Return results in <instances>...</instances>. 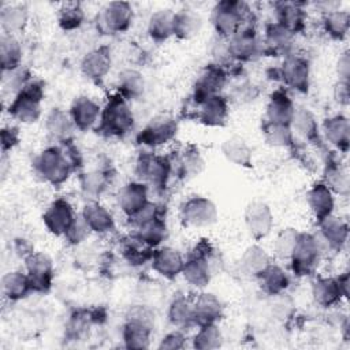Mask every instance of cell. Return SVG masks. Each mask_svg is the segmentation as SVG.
<instances>
[{"label":"cell","mask_w":350,"mask_h":350,"mask_svg":"<svg viewBox=\"0 0 350 350\" xmlns=\"http://www.w3.org/2000/svg\"><path fill=\"white\" fill-rule=\"evenodd\" d=\"M77 161L74 149L49 146L36 157L33 165L36 172L45 182L59 186L68 179Z\"/></svg>","instance_id":"cell-1"},{"label":"cell","mask_w":350,"mask_h":350,"mask_svg":"<svg viewBox=\"0 0 350 350\" xmlns=\"http://www.w3.org/2000/svg\"><path fill=\"white\" fill-rule=\"evenodd\" d=\"M211 21L216 36L230 38L241 29L252 26L249 23L250 8L243 1H219L212 10Z\"/></svg>","instance_id":"cell-2"},{"label":"cell","mask_w":350,"mask_h":350,"mask_svg":"<svg viewBox=\"0 0 350 350\" xmlns=\"http://www.w3.org/2000/svg\"><path fill=\"white\" fill-rule=\"evenodd\" d=\"M44 83L37 79L27 81L8 105V113L21 123H34L41 116Z\"/></svg>","instance_id":"cell-3"},{"label":"cell","mask_w":350,"mask_h":350,"mask_svg":"<svg viewBox=\"0 0 350 350\" xmlns=\"http://www.w3.org/2000/svg\"><path fill=\"white\" fill-rule=\"evenodd\" d=\"M134 126V115L127 100L119 93L108 97L107 104L101 109L98 127L103 133L112 137L127 134Z\"/></svg>","instance_id":"cell-4"},{"label":"cell","mask_w":350,"mask_h":350,"mask_svg":"<svg viewBox=\"0 0 350 350\" xmlns=\"http://www.w3.org/2000/svg\"><path fill=\"white\" fill-rule=\"evenodd\" d=\"M323 247L316 235L309 232H299L297 243L288 258L291 271L297 276H306L316 271Z\"/></svg>","instance_id":"cell-5"},{"label":"cell","mask_w":350,"mask_h":350,"mask_svg":"<svg viewBox=\"0 0 350 350\" xmlns=\"http://www.w3.org/2000/svg\"><path fill=\"white\" fill-rule=\"evenodd\" d=\"M179 216L186 227H209L217 220V208L209 198L194 196L180 205Z\"/></svg>","instance_id":"cell-6"},{"label":"cell","mask_w":350,"mask_h":350,"mask_svg":"<svg viewBox=\"0 0 350 350\" xmlns=\"http://www.w3.org/2000/svg\"><path fill=\"white\" fill-rule=\"evenodd\" d=\"M172 172V164L168 157L145 153L137 161V174L142 183L153 187H164Z\"/></svg>","instance_id":"cell-7"},{"label":"cell","mask_w":350,"mask_h":350,"mask_svg":"<svg viewBox=\"0 0 350 350\" xmlns=\"http://www.w3.org/2000/svg\"><path fill=\"white\" fill-rule=\"evenodd\" d=\"M176 133L178 123L171 115H157L139 131L137 141L141 145L157 148L172 141Z\"/></svg>","instance_id":"cell-8"},{"label":"cell","mask_w":350,"mask_h":350,"mask_svg":"<svg viewBox=\"0 0 350 350\" xmlns=\"http://www.w3.org/2000/svg\"><path fill=\"white\" fill-rule=\"evenodd\" d=\"M227 82V72L226 68L217 64H209L205 68L201 70L198 74L194 86H193V94L191 100L200 105L205 98L215 96V94H221L223 88L226 86Z\"/></svg>","instance_id":"cell-9"},{"label":"cell","mask_w":350,"mask_h":350,"mask_svg":"<svg viewBox=\"0 0 350 350\" xmlns=\"http://www.w3.org/2000/svg\"><path fill=\"white\" fill-rule=\"evenodd\" d=\"M133 7L126 1L108 3L97 15L98 29L108 34L129 30L133 22Z\"/></svg>","instance_id":"cell-10"},{"label":"cell","mask_w":350,"mask_h":350,"mask_svg":"<svg viewBox=\"0 0 350 350\" xmlns=\"http://www.w3.org/2000/svg\"><path fill=\"white\" fill-rule=\"evenodd\" d=\"M228 52L231 60L250 62L262 55V42L253 26L243 27L228 38Z\"/></svg>","instance_id":"cell-11"},{"label":"cell","mask_w":350,"mask_h":350,"mask_svg":"<svg viewBox=\"0 0 350 350\" xmlns=\"http://www.w3.org/2000/svg\"><path fill=\"white\" fill-rule=\"evenodd\" d=\"M25 268L31 283L33 291L45 293L51 288L53 280V262L41 252H33L25 258Z\"/></svg>","instance_id":"cell-12"},{"label":"cell","mask_w":350,"mask_h":350,"mask_svg":"<svg viewBox=\"0 0 350 350\" xmlns=\"http://www.w3.org/2000/svg\"><path fill=\"white\" fill-rule=\"evenodd\" d=\"M245 224L252 238H265L273 227V213L271 206L264 201H252L245 209Z\"/></svg>","instance_id":"cell-13"},{"label":"cell","mask_w":350,"mask_h":350,"mask_svg":"<svg viewBox=\"0 0 350 350\" xmlns=\"http://www.w3.org/2000/svg\"><path fill=\"white\" fill-rule=\"evenodd\" d=\"M317 224H319V235L316 237L323 250L327 247L329 250L339 252L347 241V235H349L347 223L342 217L334 216L332 213L324 217L323 220L317 221Z\"/></svg>","instance_id":"cell-14"},{"label":"cell","mask_w":350,"mask_h":350,"mask_svg":"<svg viewBox=\"0 0 350 350\" xmlns=\"http://www.w3.org/2000/svg\"><path fill=\"white\" fill-rule=\"evenodd\" d=\"M309 63L306 59L297 55L286 56L280 67V77L287 88L298 93H306L309 89Z\"/></svg>","instance_id":"cell-15"},{"label":"cell","mask_w":350,"mask_h":350,"mask_svg":"<svg viewBox=\"0 0 350 350\" xmlns=\"http://www.w3.org/2000/svg\"><path fill=\"white\" fill-rule=\"evenodd\" d=\"M74 219L75 212L71 204L64 198L55 200L42 215V220L48 231L57 237H64Z\"/></svg>","instance_id":"cell-16"},{"label":"cell","mask_w":350,"mask_h":350,"mask_svg":"<svg viewBox=\"0 0 350 350\" xmlns=\"http://www.w3.org/2000/svg\"><path fill=\"white\" fill-rule=\"evenodd\" d=\"M111 64H112L111 49L107 45H101L98 48L89 51L83 56L81 62V71L86 78L98 83L109 72Z\"/></svg>","instance_id":"cell-17"},{"label":"cell","mask_w":350,"mask_h":350,"mask_svg":"<svg viewBox=\"0 0 350 350\" xmlns=\"http://www.w3.org/2000/svg\"><path fill=\"white\" fill-rule=\"evenodd\" d=\"M70 116L75 129L88 131L100 123L101 107L88 96L77 97L70 107Z\"/></svg>","instance_id":"cell-18"},{"label":"cell","mask_w":350,"mask_h":350,"mask_svg":"<svg viewBox=\"0 0 350 350\" xmlns=\"http://www.w3.org/2000/svg\"><path fill=\"white\" fill-rule=\"evenodd\" d=\"M228 113V98L223 94H215L198 105L196 118L208 127H221L227 123Z\"/></svg>","instance_id":"cell-19"},{"label":"cell","mask_w":350,"mask_h":350,"mask_svg":"<svg viewBox=\"0 0 350 350\" xmlns=\"http://www.w3.org/2000/svg\"><path fill=\"white\" fill-rule=\"evenodd\" d=\"M262 42V55L288 56L294 44V34L272 22L267 26Z\"/></svg>","instance_id":"cell-20"},{"label":"cell","mask_w":350,"mask_h":350,"mask_svg":"<svg viewBox=\"0 0 350 350\" xmlns=\"http://www.w3.org/2000/svg\"><path fill=\"white\" fill-rule=\"evenodd\" d=\"M194 325L217 324L221 320L224 309L220 299L212 293H201L193 302Z\"/></svg>","instance_id":"cell-21"},{"label":"cell","mask_w":350,"mask_h":350,"mask_svg":"<svg viewBox=\"0 0 350 350\" xmlns=\"http://www.w3.org/2000/svg\"><path fill=\"white\" fill-rule=\"evenodd\" d=\"M295 105L286 90L278 89L275 90L268 100L267 111H265V120L278 124L290 126L293 116H294Z\"/></svg>","instance_id":"cell-22"},{"label":"cell","mask_w":350,"mask_h":350,"mask_svg":"<svg viewBox=\"0 0 350 350\" xmlns=\"http://www.w3.org/2000/svg\"><path fill=\"white\" fill-rule=\"evenodd\" d=\"M152 268L165 279H174L182 273L185 260L182 254L170 246L159 247L153 252Z\"/></svg>","instance_id":"cell-23"},{"label":"cell","mask_w":350,"mask_h":350,"mask_svg":"<svg viewBox=\"0 0 350 350\" xmlns=\"http://www.w3.org/2000/svg\"><path fill=\"white\" fill-rule=\"evenodd\" d=\"M273 8H275V19H276L275 23L284 27L293 34L304 29L306 15L301 3L279 1L273 4Z\"/></svg>","instance_id":"cell-24"},{"label":"cell","mask_w":350,"mask_h":350,"mask_svg":"<svg viewBox=\"0 0 350 350\" xmlns=\"http://www.w3.org/2000/svg\"><path fill=\"white\" fill-rule=\"evenodd\" d=\"M306 202L317 221L332 215L335 206L334 194L324 182H319L308 190Z\"/></svg>","instance_id":"cell-25"},{"label":"cell","mask_w":350,"mask_h":350,"mask_svg":"<svg viewBox=\"0 0 350 350\" xmlns=\"http://www.w3.org/2000/svg\"><path fill=\"white\" fill-rule=\"evenodd\" d=\"M81 215L92 232L105 234L112 231L115 227L112 213L104 205L94 200H90L83 205Z\"/></svg>","instance_id":"cell-26"},{"label":"cell","mask_w":350,"mask_h":350,"mask_svg":"<svg viewBox=\"0 0 350 350\" xmlns=\"http://www.w3.org/2000/svg\"><path fill=\"white\" fill-rule=\"evenodd\" d=\"M148 201V186L142 182H130L118 194V204L127 217L139 211Z\"/></svg>","instance_id":"cell-27"},{"label":"cell","mask_w":350,"mask_h":350,"mask_svg":"<svg viewBox=\"0 0 350 350\" xmlns=\"http://www.w3.org/2000/svg\"><path fill=\"white\" fill-rule=\"evenodd\" d=\"M323 133L327 141L340 152H347L350 145V123L343 115H335L324 120Z\"/></svg>","instance_id":"cell-28"},{"label":"cell","mask_w":350,"mask_h":350,"mask_svg":"<svg viewBox=\"0 0 350 350\" xmlns=\"http://www.w3.org/2000/svg\"><path fill=\"white\" fill-rule=\"evenodd\" d=\"M46 133L59 142H68L75 129L70 112L63 111L62 108H52L45 118Z\"/></svg>","instance_id":"cell-29"},{"label":"cell","mask_w":350,"mask_h":350,"mask_svg":"<svg viewBox=\"0 0 350 350\" xmlns=\"http://www.w3.org/2000/svg\"><path fill=\"white\" fill-rule=\"evenodd\" d=\"M260 287L269 295H279L287 290L290 278L287 272L278 264L271 262L264 271L256 276Z\"/></svg>","instance_id":"cell-30"},{"label":"cell","mask_w":350,"mask_h":350,"mask_svg":"<svg viewBox=\"0 0 350 350\" xmlns=\"http://www.w3.org/2000/svg\"><path fill=\"white\" fill-rule=\"evenodd\" d=\"M221 153L230 163L238 167L250 168L253 164V150L239 135H232L224 139L221 144Z\"/></svg>","instance_id":"cell-31"},{"label":"cell","mask_w":350,"mask_h":350,"mask_svg":"<svg viewBox=\"0 0 350 350\" xmlns=\"http://www.w3.org/2000/svg\"><path fill=\"white\" fill-rule=\"evenodd\" d=\"M33 291L26 272L10 271L1 279V293L10 301H19Z\"/></svg>","instance_id":"cell-32"},{"label":"cell","mask_w":350,"mask_h":350,"mask_svg":"<svg viewBox=\"0 0 350 350\" xmlns=\"http://www.w3.org/2000/svg\"><path fill=\"white\" fill-rule=\"evenodd\" d=\"M312 295L314 302L324 308L338 304L343 297L336 278H317L312 283Z\"/></svg>","instance_id":"cell-33"},{"label":"cell","mask_w":350,"mask_h":350,"mask_svg":"<svg viewBox=\"0 0 350 350\" xmlns=\"http://www.w3.org/2000/svg\"><path fill=\"white\" fill-rule=\"evenodd\" d=\"M29 11L23 4H8L1 8L0 23L4 34L15 36L22 31L27 23Z\"/></svg>","instance_id":"cell-34"},{"label":"cell","mask_w":350,"mask_h":350,"mask_svg":"<svg viewBox=\"0 0 350 350\" xmlns=\"http://www.w3.org/2000/svg\"><path fill=\"white\" fill-rule=\"evenodd\" d=\"M174 14L171 10H159L148 21V34L154 42H164L174 36Z\"/></svg>","instance_id":"cell-35"},{"label":"cell","mask_w":350,"mask_h":350,"mask_svg":"<svg viewBox=\"0 0 350 350\" xmlns=\"http://www.w3.org/2000/svg\"><path fill=\"white\" fill-rule=\"evenodd\" d=\"M202 27L201 16L193 10H180L174 14V36L179 40L196 37Z\"/></svg>","instance_id":"cell-36"},{"label":"cell","mask_w":350,"mask_h":350,"mask_svg":"<svg viewBox=\"0 0 350 350\" xmlns=\"http://www.w3.org/2000/svg\"><path fill=\"white\" fill-rule=\"evenodd\" d=\"M168 320L178 329H187L194 325L193 302L183 295H176L168 308Z\"/></svg>","instance_id":"cell-37"},{"label":"cell","mask_w":350,"mask_h":350,"mask_svg":"<svg viewBox=\"0 0 350 350\" xmlns=\"http://www.w3.org/2000/svg\"><path fill=\"white\" fill-rule=\"evenodd\" d=\"M153 328L135 320L126 319L122 336L127 349H148Z\"/></svg>","instance_id":"cell-38"},{"label":"cell","mask_w":350,"mask_h":350,"mask_svg":"<svg viewBox=\"0 0 350 350\" xmlns=\"http://www.w3.org/2000/svg\"><path fill=\"white\" fill-rule=\"evenodd\" d=\"M239 264L241 269L245 273L256 278L261 271H264L271 264V258L261 246L250 245L243 250Z\"/></svg>","instance_id":"cell-39"},{"label":"cell","mask_w":350,"mask_h":350,"mask_svg":"<svg viewBox=\"0 0 350 350\" xmlns=\"http://www.w3.org/2000/svg\"><path fill=\"white\" fill-rule=\"evenodd\" d=\"M0 59L3 72H10L21 67L22 48L15 36L3 33L0 38Z\"/></svg>","instance_id":"cell-40"},{"label":"cell","mask_w":350,"mask_h":350,"mask_svg":"<svg viewBox=\"0 0 350 350\" xmlns=\"http://www.w3.org/2000/svg\"><path fill=\"white\" fill-rule=\"evenodd\" d=\"M145 90V81L137 70H124L118 78V93L126 100H134L142 96Z\"/></svg>","instance_id":"cell-41"},{"label":"cell","mask_w":350,"mask_h":350,"mask_svg":"<svg viewBox=\"0 0 350 350\" xmlns=\"http://www.w3.org/2000/svg\"><path fill=\"white\" fill-rule=\"evenodd\" d=\"M290 127H291L293 133H295L299 137L309 139V141L314 139L317 137V131H319V124H317V120L314 119L313 113L304 107H295Z\"/></svg>","instance_id":"cell-42"},{"label":"cell","mask_w":350,"mask_h":350,"mask_svg":"<svg viewBox=\"0 0 350 350\" xmlns=\"http://www.w3.org/2000/svg\"><path fill=\"white\" fill-rule=\"evenodd\" d=\"M154 247L149 246L148 243H145L137 234L134 237H130L129 239H126V242L123 243L122 247V253L123 257L134 265H141L148 260H152L153 257V250Z\"/></svg>","instance_id":"cell-43"},{"label":"cell","mask_w":350,"mask_h":350,"mask_svg":"<svg viewBox=\"0 0 350 350\" xmlns=\"http://www.w3.org/2000/svg\"><path fill=\"white\" fill-rule=\"evenodd\" d=\"M323 27L331 38L342 40L347 36L350 27V14L342 10L325 12L323 18Z\"/></svg>","instance_id":"cell-44"},{"label":"cell","mask_w":350,"mask_h":350,"mask_svg":"<svg viewBox=\"0 0 350 350\" xmlns=\"http://www.w3.org/2000/svg\"><path fill=\"white\" fill-rule=\"evenodd\" d=\"M137 235L149 246L157 247L167 237L165 221L159 215L137 227Z\"/></svg>","instance_id":"cell-45"},{"label":"cell","mask_w":350,"mask_h":350,"mask_svg":"<svg viewBox=\"0 0 350 350\" xmlns=\"http://www.w3.org/2000/svg\"><path fill=\"white\" fill-rule=\"evenodd\" d=\"M262 134L265 141L271 146L276 148H286L293 145L294 142V133L290 126L286 124H278L264 120L262 123Z\"/></svg>","instance_id":"cell-46"},{"label":"cell","mask_w":350,"mask_h":350,"mask_svg":"<svg viewBox=\"0 0 350 350\" xmlns=\"http://www.w3.org/2000/svg\"><path fill=\"white\" fill-rule=\"evenodd\" d=\"M172 164H176V171L179 176L182 178H191L198 175L204 168V160L197 149L189 148L185 149L180 156L176 159V161Z\"/></svg>","instance_id":"cell-47"},{"label":"cell","mask_w":350,"mask_h":350,"mask_svg":"<svg viewBox=\"0 0 350 350\" xmlns=\"http://www.w3.org/2000/svg\"><path fill=\"white\" fill-rule=\"evenodd\" d=\"M85 21V11L81 3H63L57 12V23L63 30H75Z\"/></svg>","instance_id":"cell-48"},{"label":"cell","mask_w":350,"mask_h":350,"mask_svg":"<svg viewBox=\"0 0 350 350\" xmlns=\"http://www.w3.org/2000/svg\"><path fill=\"white\" fill-rule=\"evenodd\" d=\"M221 343H223V335L217 324L200 325L193 339V346L200 350L217 349L221 346Z\"/></svg>","instance_id":"cell-49"},{"label":"cell","mask_w":350,"mask_h":350,"mask_svg":"<svg viewBox=\"0 0 350 350\" xmlns=\"http://www.w3.org/2000/svg\"><path fill=\"white\" fill-rule=\"evenodd\" d=\"M108 178L103 171L94 170L81 175V189L90 198H96L107 189Z\"/></svg>","instance_id":"cell-50"},{"label":"cell","mask_w":350,"mask_h":350,"mask_svg":"<svg viewBox=\"0 0 350 350\" xmlns=\"http://www.w3.org/2000/svg\"><path fill=\"white\" fill-rule=\"evenodd\" d=\"M299 231L295 228H283L273 243V252L280 260H288L291 256V252L297 243Z\"/></svg>","instance_id":"cell-51"},{"label":"cell","mask_w":350,"mask_h":350,"mask_svg":"<svg viewBox=\"0 0 350 350\" xmlns=\"http://www.w3.org/2000/svg\"><path fill=\"white\" fill-rule=\"evenodd\" d=\"M324 183L331 189V191H335V193H339L343 196H346L349 193V187H350L349 175L339 165L328 167V170L325 172Z\"/></svg>","instance_id":"cell-52"},{"label":"cell","mask_w":350,"mask_h":350,"mask_svg":"<svg viewBox=\"0 0 350 350\" xmlns=\"http://www.w3.org/2000/svg\"><path fill=\"white\" fill-rule=\"evenodd\" d=\"M90 232H92V231H90L89 226L86 224L85 219H83L82 215L79 213V215H75V219L72 220L71 226L68 227L67 232L64 234V238H66V241H67L68 243H71V245H78V243L83 242V241L89 237Z\"/></svg>","instance_id":"cell-53"},{"label":"cell","mask_w":350,"mask_h":350,"mask_svg":"<svg viewBox=\"0 0 350 350\" xmlns=\"http://www.w3.org/2000/svg\"><path fill=\"white\" fill-rule=\"evenodd\" d=\"M159 206L152 202V201H148L139 211H137L134 215H131L129 219L130 221L135 226V227H139L141 224L146 223L148 220L159 216Z\"/></svg>","instance_id":"cell-54"},{"label":"cell","mask_w":350,"mask_h":350,"mask_svg":"<svg viewBox=\"0 0 350 350\" xmlns=\"http://www.w3.org/2000/svg\"><path fill=\"white\" fill-rule=\"evenodd\" d=\"M186 346V336L182 332V329H175L168 332L167 335L163 336V339L159 343V349H183Z\"/></svg>","instance_id":"cell-55"},{"label":"cell","mask_w":350,"mask_h":350,"mask_svg":"<svg viewBox=\"0 0 350 350\" xmlns=\"http://www.w3.org/2000/svg\"><path fill=\"white\" fill-rule=\"evenodd\" d=\"M19 142V129L14 126L3 127L1 130V149L3 153L7 150H11L14 146H16Z\"/></svg>","instance_id":"cell-56"},{"label":"cell","mask_w":350,"mask_h":350,"mask_svg":"<svg viewBox=\"0 0 350 350\" xmlns=\"http://www.w3.org/2000/svg\"><path fill=\"white\" fill-rule=\"evenodd\" d=\"M334 98L340 105H347L350 101V88L349 82L338 81L334 86Z\"/></svg>","instance_id":"cell-57"},{"label":"cell","mask_w":350,"mask_h":350,"mask_svg":"<svg viewBox=\"0 0 350 350\" xmlns=\"http://www.w3.org/2000/svg\"><path fill=\"white\" fill-rule=\"evenodd\" d=\"M338 75H339V81L349 82V78H350V53H349V51H345L339 56Z\"/></svg>","instance_id":"cell-58"},{"label":"cell","mask_w":350,"mask_h":350,"mask_svg":"<svg viewBox=\"0 0 350 350\" xmlns=\"http://www.w3.org/2000/svg\"><path fill=\"white\" fill-rule=\"evenodd\" d=\"M253 90H254V86L252 83H241L239 86H235L231 96L234 98H238L239 101H245V100H253V97L256 94H253Z\"/></svg>","instance_id":"cell-59"},{"label":"cell","mask_w":350,"mask_h":350,"mask_svg":"<svg viewBox=\"0 0 350 350\" xmlns=\"http://www.w3.org/2000/svg\"><path fill=\"white\" fill-rule=\"evenodd\" d=\"M338 283H339V287L342 290V294L345 298H347V294H349V273L347 272H343L342 275H339L338 278Z\"/></svg>","instance_id":"cell-60"}]
</instances>
